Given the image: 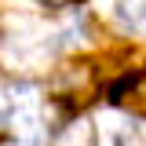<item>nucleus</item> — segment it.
I'll use <instances>...</instances> for the list:
<instances>
[{
    "instance_id": "f257e3e1",
    "label": "nucleus",
    "mask_w": 146,
    "mask_h": 146,
    "mask_svg": "<svg viewBox=\"0 0 146 146\" xmlns=\"http://www.w3.org/2000/svg\"><path fill=\"white\" fill-rule=\"evenodd\" d=\"M143 70H124L117 80H110L106 88V102L110 106H124V110H135L143 113Z\"/></svg>"
},
{
    "instance_id": "f03ea898",
    "label": "nucleus",
    "mask_w": 146,
    "mask_h": 146,
    "mask_svg": "<svg viewBox=\"0 0 146 146\" xmlns=\"http://www.w3.org/2000/svg\"><path fill=\"white\" fill-rule=\"evenodd\" d=\"M55 146H99V139H95V128H91L88 117H73L55 135Z\"/></svg>"
},
{
    "instance_id": "7ed1b4c3",
    "label": "nucleus",
    "mask_w": 146,
    "mask_h": 146,
    "mask_svg": "<svg viewBox=\"0 0 146 146\" xmlns=\"http://www.w3.org/2000/svg\"><path fill=\"white\" fill-rule=\"evenodd\" d=\"M113 11H117V18H121V26L128 33H135V36L143 33V0H135V4L131 0H121Z\"/></svg>"
},
{
    "instance_id": "20e7f679",
    "label": "nucleus",
    "mask_w": 146,
    "mask_h": 146,
    "mask_svg": "<svg viewBox=\"0 0 146 146\" xmlns=\"http://www.w3.org/2000/svg\"><path fill=\"white\" fill-rule=\"evenodd\" d=\"M4 106H7V102H4V91H0V117H4V113H7V110H4Z\"/></svg>"
},
{
    "instance_id": "39448f33",
    "label": "nucleus",
    "mask_w": 146,
    "mask_h": 146,
    "mask_svg": "<svg viewBox=\"0 0 146 146\" xmlns=\"http://www.w3.org/2000/svg\"><path fill=\"white\" fill-rule=\"evenodd\" d=\"M113 146H124V139H121V135H113Z\"/></svg>"
},
{
    "instance_id": "423d86ee",
    "label": "nucleus",
    "mask_w": 146,
    "mask_h": 146,
    "mask_svg": "<svg viewBox=\"0 0 146 146\" xmlns=\"http://www.w3.org/2000/svg\"><path fill=\"white\" fill-rule=\"evenodd\" d=\"M73 4H84V0H73Z\"/></svg>"
}]
</instances>
